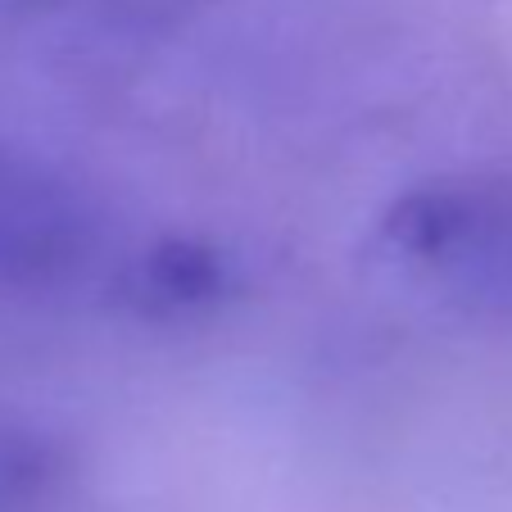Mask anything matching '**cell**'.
<instances>
[{
    "mask_svg": "<svg viewBox=\"0 0 512 512\" xmlns=\"http://www.w3.org/2000/svg\"><path fill=\"white\" fill-rule=\"evenodd\" d=\"M381 236L413 268L485 309H512V182H431L399 195Z\"/></svg>",
    "mask_w": 512,
    "mask_h": 512,
    "instance_id": "obj_1",
    "label": "cell"
},
{
    "mask_svg": "<svg viewBox=\"0 0 512 512\" xmlns=\"http://www.w3.org/2000/svg\"><path fill=\"white\" fill-rule=\"evenodd\" d=\"M96 213L59 173L0 150V295H41L87 268Z\"/></svg>",
    "mask_w": 512,
    "mask_h": 512,
    "instance_id": "obj_2",
    "label": "cell"
},
{
    "mask_svg": "<svg viewBox=\"0 0 512 512\" xmlns=\"http://www.w3.org/2000/svg\"><path fill=\"white\" fill-rule=\"evenodd\" d=\"M232 286L227 259L204 241H159L118 272V300L150 318H186L218 304Z\"/></svg>",
    "mask_w": 512,
    "mask_h": 512,
    "instance_id": "obj_3",
    "label": "cell"
}]
</instances>
